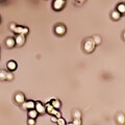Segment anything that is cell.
<instances>
[{
  "mask_svg": "<svg viewBox=\"0 0 125 125\" xmlns=\"http://www.w3.org/2000/svg\"><path fill=\"white\" fill-rule=\"evenodd\" d=\"M95 45L96 44L94 43V41L92 39H88V40L85 41V43H83V49L85 50V52L90 53V52H92L94 49H95Z\"/></svg>",
  "mask_w": 125,
  "mask_h": 125,
  "instance_id": "cell-1",
  "label": "cell"
},
{
  "mask_svg": "<svg viewBox=\"0 0 125 125\" xmlns=\"http://www.w3.org/2000/svg\"><path fill=\"white\" fill-rule=\"evenodd\" d=\"M14 32H16L17 35H26L28 33V28L27 27H22V26H16L14 28Z\"/></svg>",
  "mask_w": 125,
  "mask_h": 125,
  "instance_id": "cell-2",
  "label": "cell"
},
{
  "mask_svg": "<svg viewBox=\"0 0 125 125\" xmlns=\"http://www.w3.org/2000/svg\"><path fill=\"white\" fill-rule=\"evenodd\" d=\"M65 0H54L53 1V9L55 10H59L64 7Z\"/></svg>",
  "mask_w": 125,
  "mask_h": 125,
  "instance_id": "cell-3",
  "label": "cell"
},
{
  "mask_svg": "<svg viewBox=\"0 0 125 125\" xmlns=\"http://www.w3.org/2000/svg\"><path fill=\"white\" fill-rule=\"evenodd\" d=\"M35 109L38 112V114H45L46 113V107L45 105H43L41 102H36Z\"/></svg>",
  "mask_w": 125,
  "mask_h": 125,
  "instance_id": "cell-4",
  "label": "cell"
},
{
  "mask_svg": "<svg viewBox=\"0 0 125 125\" xmlns=\"http://www.w3.org/2000/svg\"><path fill=\"white\" fill-rule=\"evenodd\" d=\"M15 43L17 44L18 46H22L23 44L25 43V36L24 35H17L15 39Z\"/></svg>",
  "mask_w": 125,
  "mask_h": 125,
  "instance_id": "cell-5",
  "label": "cell"
},
{
  "mask_svg": "<svg viewBox=\"0 0 125 125\" xmlns=\"http://www.w3.org/2000/svg\"><path fill=\"white\" fill-rule=\"evenodd\" d=\"M21 104H22L23 109H30V108H35L36 102H33V101H24V102Z\"/></svg>",
  "mask_w": 125,
  "mask_h": 125,
  "instance_id": "cell-6",
  "label": "cell"
},
{
  "mask_svg": "<svg viewBox=\"0 0 125 125\" xmlns=\"http://www.w3.org/2000/svg\"><path fill=\"white\" fill-rule=\"evenodd\" d=\"M56 35L58 36H62L65 32H66V27H65L64 25H57L55 26V29H54Z\"/></svg>",
  "mask_w": 125,
  "mask_h": 125,
  "instance_id": "cell-7",
  "label": "cell"
},
{
  "mask_svg": "<svg viewBox=\"0 0 125 125\" xmlns=\"http://www.w3.org/2000/svg\"><path fill=\"white\" fill-rule=\"evenodd\" d=\"M15 100H16V102L17 103L21 104V103H23L25 101V96L23 95L22 93H17L15 95Z\"/></svg>",
  "mask_w": 125,
  "mask_h": 125,
  "instance_id": "cell-8",
  "label": "cell"
},
{
  "mask_svg": "<svg viewBox=\"0 0 125 125\" xmlns=\"http://www.w3.org/2000/svg\"><path fill=\"white\" fill-rule=\"evenodd\" d=\"M7 68H9V70H10V71H14V70L17 69V62L14 61H9L7 62Z\"/></svg>",
  "mask_w": 125,
  "mask_h": 125,
  "instance_id": "cell-9",
  "label": "cell"
},
{
  "mask_svg": "<svg viewBox=\"0 0 125 125\" xmlns=\"http://www.w3.org/2000/svg\"><path fill=\"white\" fill-rule=\"evenodd\" d=\"M5 44H6V46L9 47V48H12V47H14L15 46V39H13V38H9L6 41H5Z\"/></svg>",
  "mask_w": 125,
  "mask_h": 125,
  "instance_id": "cell-10",
  "label": "cell"
},
{
  "mask_svg": "<svg viewBox=\"0 0 125 125\" xmlns=\"http://www.w3.org/2000/svg\"><path fill=\"white\" fill-rule=\"evenodd\" d=\"M28 116H29V118H33L36 119V116H38V112L36 111L35 108H30L29 112H28Z\"/></svg>",
  "mask_w": 125,
  "mask_h": 125,
  "instance_id": "cell-11",
  "label": "cell"
},
{
  "mask_svg": "<svg viewBox=\"0 0 125 125\" xmlns=\"http://www.w3.org/2000/svg\"><path fill=\"white\" fill-rule=\"evenodd\" d=\"M121 15L122 14H120L118 10H114V12L112 13V18H113L114 20H119L120 18H121Z\"/></svg>",
  "mask_w": 125,
  "mask_h": 125,
  "instance_id": "cell-12",
  "label": "cell"
},
{
  "mask_svg": "<svg viewBox=\"0 0 125 125\" xmlns=\"http://www.w3.org/2000/svg\"><path fill=\"white\" fill-rule=\"evenodd\" d=\"M51 104H52V106H53L54 108H56V109H58L59 107H61V102H59L58 100H56V99L52 100L51 101Z\"/></svg>",
  "mask_w": 125,
  "mask_h": 125,
  "instance_id": "cell-13",
  "label": "cell"
},
{
  "mask_svg": "<svg viewBox=\"0 0 125 125\" xmlns=\"http://www.w3.org/2000/svg\"><path fill=\"white\" fill-rule=\"evenodd\" d=\"M117 121H118L120 124H123V123H124V121H125L124 115H123V114H119L118 116H117Z\"/></svg>",
  "mask_w": 125,
  "mask_h": 125,
  "instance_id": "cell-14",
  "label": "cell"
},
{
  "mask_svg": "<svg viewBox=\"0 0 125 125\" xmlns=\"http://www.w3.org/2000/svg\"><path fill=\"white\" fill-rule=\"evenodd\" d=\"M117 10H118L120 14H123V13H125V5L123 3L119 4L118 6H117Z\"/></svg>",
  "mask_w": 125,
  "mask_h": 125,
  "instance_id": "cell-15",
  "label": "cell"
},
{
  "mask_svg": "<svg viewBox=\"0 0 125 125\" xmlns=\"http://www.w3.org/2000/svg\"><path fill=\"white\" fill-rule=\"evenodd\" d=\"M73 118H78V119L81 118V113H80V111H78V109L73 111Z\"/></svg>",
  "mask_w": 125,
  "mask_h": 125,
  "instance_id": "cell-16",
  "label": "cell"
},
{
  "mask_svg": "<svg viewBox=\"0 0 125 125\" xmlns=\"http://www.w3.org/2000/svg\"><path fill=\"white\" fill-rule=\"evenodd\" d=\"M14 79V74L12 72H6V76H5V80H13Z\"/></svg>",
  "mask_w": 125,
  "mask_h": 125,
  "instance_id": "cell-17",
  "label": "cell"
},
{
  "mask_svg": "<svg viewBox=\"0 0 125 125\" xmlns=\"http://www.w3.org/2000/svg\"><path fill=\"white\" fill-rule=\"evenodd\" d=\"M92 40L94 41V43L95 44H100L101 43V38L99 36H94V38L92 39Z\"/></svg>",
  "mask_w": 125,
  "mask_h": 125,
  "instance_id": "cell-18",
  "label": "cell"
},
{
  "mask_svg": "<svg viewBox=\"0 0 125 125\" xmlns=\"http://www.w3.org/2000/svg\"><path fill=\"white\" fill-rule=\"evenodd\" d=\"M45 107H46V112H47V113H49V114H50V113H51V111L54 108L53 106H52V104H51V103L46 104V105H45Z\"/></svg>",
  "mask_w": 125,
  "mask_h": 125,
  "instance_id": "cell-19",
  "label": "cell"
},
{
  "mask_svg": "<svg viewBox=\"0 0 125 125\" xmlns=\"http://www.w3.org/2000/svg\"><path fill=\"white\" fill-rule=\"evenodd\" d=\"M5 76H6V71L1 70L0 71V80H5Z\"/></svg>",
  "mask_w": 125,
  "mask_h": 125,
  "instance_id": "cell-20",
  "label": "cell"
},
{
  "mask_svg": "<svg viewBox=\"0 0 125 125\" xmlns=\"http://www.w3.org/2000/svg\"><path fill=\"white\" fill-rule=\"evenodd\" d=\"M56 123L58 124V125H65L66 124V122H65V120L62 118V117H59L58 119H57V121H56Z\"/></svg>",
  "mask_w": 125,
  "mask_h": 125,
  "instance_id": "cell-21",
  "label": "cell"
},
{
  "mask_svg": "<svg viewBox=\"0 0 125 125\" xmlns=\"http://www.w3.org/2000/svg\"><path fill=\"white\" fill-rule=\"evenodd\" d=\"M73 124H74V125H80V124H81V121H80V119H78V118H74Z\"/></svg>",
  "mask_w": 125,
  "mask_h": 125,
  "instance_id": "cell-22",
  "label": "cell"
},
{
  "mask_svg": "<svg viewBox=\"0 0 125 125\" xmlns=\"http://www.w3.org/2000/svg\"><path fill=\"white\" fill-rule=\"evenodd\" d=\"M28 124L29 125H35L36 124V121L33 118H29V120H28Z\"/></svg>",
  "mask_w": 125,
  "mask_h": 125,
  "instance_id": "cell-23",
  "label": "cell"
},
{
  "mask_svg": "<svg viewBox=\"0 0 125 125\" xmlns=\"http://www.w3.org/2000/svg\"><path fill=\"white\" fill-rule=\"evenodd\" d=\"M15 27H16V24H14V23H12V24L9 25V29H10V30H14Z\"/></svg>",
  "mask_w": 125,
  "mask_h": 125,
  "instance_id": "cell-24",
  "label": "cell"
},
{
  "mask_svg": "<svg viewBox=\"0 0 125 125\" xmlns=\"http://www.w3.org/2000/svg\"><path fill=\"white\" fill-rule=\"evenodd\" d=\"M54 116H55V117H56V118H57V119H58V118H59V117H62V115H61V113H59V112H57V113H56L55 115H54Z\"/></svg>",
  "mask_w": 125,
  "mask_h": 125,
  "instance_id": "cell-25",
  "label": "cell"
},
{
  "mask_svg": "<svg viewBox=\"0 0 125 125\" xmlns=\"http://www.w3.org/2000/svg\"><path fill=\"white\" fill-rule=\"evenodd\" d=\"M52 121H53V122H56V121H57V118H56V117H52Z\"/></svg>",
  "mask_w": 125,
  "mask_h": 125,
  "instance_id": "cell-26",
  "label": "cell"
},
{
  "mask_svg": "<svg viewBox=\"0 0 125 125\" xmlns=\"http://www.w3.org/2000/svg\"><path fill=\"white\" fill-rule=\"evenodd\" d=\"M77 1H78V2H79V3H82V2H85V0H77Z\"/></svg>",
  "mask_w": 125,
  "mask_h": 125,
  "instance_id": "cell-27",
  "label": "cell"
},
{
  "mask_svg": "<svg viewBox=\"0 0 125 125\" xmlns=\"http://www.w3.org/2000/svg\"><path fill=\"white\" fill-rule=\"evenodd\" d=\"M0 22H1V18H0Z\"/></svg>",
  "mask_w": 125,
  "mask_h": 125,
  "instance_id": "cell-28",
  "label": "cell"
}]
</instances>
